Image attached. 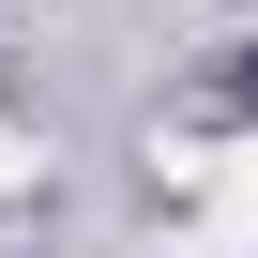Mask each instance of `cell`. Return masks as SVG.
Returning <instances> with one entry per match:
<instances>
[{
    "label": "cell",
    "instance_id": "cell-1",
    "mask_svg": "<svg viewBox=\"0 0 258 258\" xmlns=\"http://www.w3.org/2000/svg\"><path fill=\"white\" fill-rule=\"evenodd\" d=\"M16 167H31V152H16V137H0V182H16Z\"/></svg>",
    "mask_w": 258,
    "mask_h": 258
}]
</instances>
